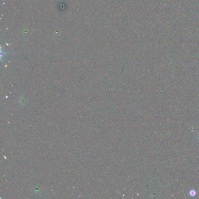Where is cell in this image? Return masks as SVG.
I'll use <instances>...</instances> for the list:
<instances>
[{"mask_svg": "<svg viewBox=\"0 0 199 199\" xmlns=\"http://www.w3.org/2000/svg\"></svg>", "mask_w": 199, "mask_h": 199, "instance_id": "2", "label": "cell"}, {"mask_svg": "<svg viewBox=\"0 0 199 199\" xmlns=\"http://www.w3.org/2000/svg\"><path fill=\"white\" fill-rule=\"evenodd\" d=\"M195 194H196V192H195L194 190H192L191 192H190V194L191 196H194Z\"/></svg>", "mask_w": 199, "mask_h": 199, "instance_id": "1", "label": "cell"}]
</instances>
